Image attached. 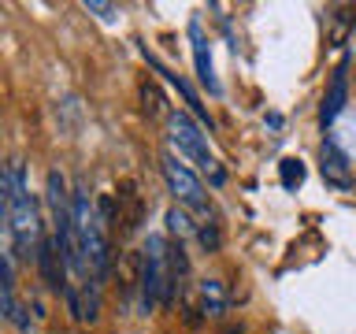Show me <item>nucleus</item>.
I'll return each instance as SVG.
<instances>
[{"label":"nucleus","instance_id":"nucleus-3","mask_svg":"<svg viewBox=\"0 0 356 334\" xmlns=\"http://www.w3.org/2000/svg\"><path fill=\"white\" fill-rule=\"evenodd\" d=\"M167 141H171V156H182L200 171H211L216 167V156H211L208 134L193 122L189 111H171L167 116Z\"/></svg>","mask_w":356,"mask_h":334},{"label":"nucleus","instance_id":"nucleus-9","mask_svg":"<svg viewBox=\"0 0 356 334\" xmlns=\"http://www.w3.org/2000/svg\"><path fill=\"white\" fill-rule=\"evenodd\" d=\"M167 234H171V238H178V245H182L186 238H193V234H197L193 216H189L186 208H171V212H167Z\"/></svg>","mask_w":356,"mask_h":334},{"label":"nucleus","instance_id":"nucleus-13","mask_svg":"<svg viewBox=\"0 0 356 334\" xmlns=\"http://www.w3.org/2000/svg\"><path fill=\"white\" fill-rule=\"evenodd\" d=\"M82 8L89 11V15H97L100 22H115V19H119V8H115V4H100V0H86Z\"/></svg>","mask_w":356,"mask_h":334},{"label":"nucleus","instance_id":"nucleus-12","mask_svg":"<svg viewBox=\"0 0 356 334\" xmlns=\"http://www.w3.org/2000/svg\"><path fill=\"white\" fill-rule=\"evenodd\" d=\"M300 182H305V164H300V160H282V186L293 189Z\"/></svg>","mask_w":356,"mask_h":334},{"label":"nucleus","instance_id":"nucleus-10","mask_svg":"<svg viewBox=\"0 0 356 334\" xmlns=\"http://www.w3.org/2000/svg\"><path fill=\"white\" fill-rule=\"evenodd\" d=\"M149 63H152V67H156V71H160V74L167 78V82H175L178 89H182V97H186V104H189V108H193V111H197V116H204V108H200V100H197V93H193V89H189V82H186V78H182V74H175V71H167V67H160V63H156V60H149ZM204 119H208V116H204ZM208 122H211V119H208Z\"/></svg>","mask_w":356,"mask_h":334},{"label":"nucleus","instance_id":"nucleus-16","mask_svg":"<svg viewBox=\"0 0 356 334\" xmlns=\"http://www.w3.org/2000/svg\"><path fill=\"white\" fill-rule=\"evenodd\" d=\"M0 227H8V164H0Z\"/></svg>","mask_w":356,"mask_h":334},{"label":"nucleus","instance_id":"nucleus-4","mask_svg":"<svg viewBox=\"0 0 356 334\" xmlns=\"http://www.w3.org/2000/svg\"><path fill=\"white\" fill-rule=\"evenodd\" d=\"M163 182H167V189L175 193L178 208L197 212V216H204V223H208V212H211V205H208L204 182H200V175L193 171V167L182 164L178 156L167 152V156H163Z\"/></svg>","mask_w":356,"mask_h":334},{"label":"nucleus","instance_id":"nucleus-15","mask_svg":"<svg viewBox=\"0 0 356 334\" xmlns=\"http://www.w3.org/2000/svg\"><path fill=\"white\" fill-rule=\"evenodd\" d=\"M141 97H145V111H149V116H160L163 111V97H160V89H156L152 82L141 89Z\"/></svg>","mask_w":356,"mask_h":334},{"label":"nucleus","instance_id":"nucleus-1","mask_svg":"<svg viewBox=\"0 0 356 334\" xmlns=\"http://www.w3.org/2000/svg\"><path fill=\"white\" fill-rule=\"evenodd\" d=\"M189 271V260H186V249L182 245H167L163 234H149L145 238V249H141V312L149 316L156 305H171L178 286Z\"/></svg>","mask_w":356,"mask_h":334},{"label":"nucleus","instance_id":"nucleus-8","mask_svg":"<svg viewBox=\"0 0 356 334\" xmlns=\"http://www.w3.org/2000/svg\"><path fill=\"white\" fill-rule=\"evenodd\" d=\"M227 308H230L227 286H222L219 278H204V283H200V312L219 319V316H227Z\"/></svg>","mask_w":356,"mask_h":334},{"label":"nucleus","instance_id":"nucleus-2","mask_svg":"<svg viewBox=\"0 0 356 334\" xmlns=\"http://www.w3.org/2000/svg\"><path fill=\"white\" fill-rule=\"evenodd\" d=\"M8 230L11 241H15V253L22 260H33L44 230H41V205L30 189V175L22 160L8 164Z\"/></svg>","mask_w":356,"mask_h":334},{"label":"nucleus","instance_id":"nucleus-14","mask_svg":"<svg viewBox=\"0 0 356 334\" xmlns=\"http://www.w3.org/2000/svg\"><path fill=\"white\" fill-rule=\"evenodd\" d=\"M197 238H200V245H204L208 253L219 249V230H216V223H197Z\"/></svg>","mask_w":356,"mask_h":334},{"label":"nucleus","instance_id":"nucleus-5","mask_svg":"<svg viewBox=\"0 0 356 334\" xmlns=\"http://www.w3.org/2000/svg\"><path fill=\"white\" fill-rule=\"evenodd\" d=\"M189 49H193V67H197V78L200 86L208 89L211 97L222 93L219 78H216V63H211V45H208V33L200 26V19H189Z\"/></svg>","mask_w":356,"mask_h":334},{"label":"nucleus","instance_id":"nucleus-6","mask_svg":"<svg viewBox=\"0 0 356 334\" xmlns=\"http://www.w3.org/2000/svg\"><path fill=\"white\" fill-rule=\"evenodd\" d=\"M319 167H323V178H327V186L334 189H353V167H349V156L345 149L338 145V138H323L319 145Z\"/></svg>","mask_w":356,"mask_h":334},{"label":"nucleus","instance_id":"nucleus-11","mask_svg":"<svg viewBox=\"0 0 356 334\" xmlns=\"http://www.w3.org/2000/svg\"><path fill=\"white\" fill-rule=\"evenodd\" d=\"M11 275H8V260L0 256V319H8L11 316Z\"/></svg>","mask_w":356,"mask_h":334},{"label":"nucleus","instance_id":"nucleus-7","mask_svg":"<svg viewBox=\"0 0 356 334\" xmlns=\"http://www.w3.org/2000/svg\"><path fill=\"white\" fill-rule=\"evenodd\" d=\"M345 104H349V63H338V71H334L330 86H327V97H323V108H319L323 127H330L345 111Z\"/></svg>","mask_w":356,"mask_h":334}]
</instances>
